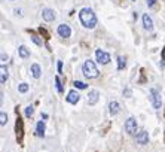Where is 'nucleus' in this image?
<instances>
[{
  "label": "nucleus",
  "mask_w": 165,
  "mask_h": 152,
  "mask_svg": "<svg viewBox=\"0 0 165 152\" xmlns=\"http://www.w3.org/2000/svg\"><path fill=\"white\" fill-rule=\"evenodd\" d=\"M79 20L85 28H94L97 26V17L94 14V11L89 7H83L79 12Z\"/></svg>",
  "instance_id": "obj_1"
},
{
  "label": "nucleus",
  "mask_w": 165,
  "mask_h": 152,
  "mask_svg": "<svg viewBox=\"0 0 165 152\" xmlns=\"http://www.w3.org/2000/svg\"><path fill=\"white\" fill-rule=\"evenodd\" d=\"M82 72L88 79H95V78H98V75H100V72L97 69L95 63L92 61V60H86V61L83 63Z\"/></svg>",
  "instance_id": "obj_2"
},
{
  "label": "nucleus",
  "mask_w": 165,
  "mask_h": 152,
  "mask_svg": "<svg viewBox=\"0 0 165 152\" xmlns=\"http://www.w3.org/2000/svg\"><path fill=\"white\" fill-rule=\"evenodd\" d=\"M150 94V102H152V106L155 109H161V104H162V98H161V93H159L156 88H152L149 91Z\"/></svg>",
  "instance_id": "obj_3"
},
{
  "label": "nucleus",
  "mask_w": 165,
  "mask_h": 152,
  "mask_svg": "<svg viewBox=\"0 0 165 152\" xmlns=\"http://www.w3.org/2000/svg\"><path fill=\"white\" fill-rule=\"evenodd\" d=\"M137 121L134 119V118H128L126 119V122H125V131L128 133V134H135L137 133Z\"/></svg>",
  "instance_id": "obj_4"
},
{
  "label": "nucleus",
  "mask_w": 165,
  "mask_h": 152,
  "mask_svg": "<svg viewBox=\"0 0 165 152\" xmlns=\"http://www.w3.org/2000/svg\"><path fill=\"white\" fill-rule=\"evenodd\" d=\"M95 57H97V61L100 63V64H107L110 61V55L107 52L101 51V49H97L95 51Z\"/></svg>",
  "instance_id": "obj_5"
},
{
  "label": "nucleus",
  "mask_w": 165,
  "mask_h": 152,
  "mask_svg": "<svg viewBox=\"0 0 165 152\" xmlns=\"http://www.w3.org/2000/svg\"><path fill=\"white\" fill-rule=\"evenodd\" d=\"M57 31H58V35L61 36V37H66V39L70 37V35H71V30H70V27L67 24H60Z\"/></svg>",
  "instance_id": "obj_6"
},
{
  "label": "nucleus",
  "mask_w": 165,
  "mask_h": 152,
  "mask_svg": "<svg viewBox=\"0 0 165 152\" xmlns=\"http://www.w3.org/2000/svg\"><path fill=\"white\" fill-rule=\"evenodd\" d=\"M42 17H43V20H45V21L51 22V21L55 20V12L52 11V9L46 7V9H43V11H42Z\"/></svg>",
  "instance_id": "obj_7"
},
{
  "label": "nucleus",
  "mask_w": 165,
  "mask_h": 152,
  "mask_svg": "<svg viewBox=\"0 0 165 152\" xmlns=\"http://www.w3.org/2000/svg\"><path fill=\"white\" fill-rule=\"evenodd\" d=\"M135 140H137V143H140V145H146V143H149V133H147V131H140L137 134Z\"/></svg>",
  "instance_id": "obj_8"
},
{
  "label": "nucleus",
  "mask_w": 165,
  "mask_h": 152,
  "mask_svg": "<svg viewBox=\"0 0 165 152\" xmlns=\"http://www.w3.org/2000/svg\"><path fill=\"white\" fill-rule=\"evenodd\" d=\"M79 100H80V96H79V93H76L75 90L69 91V94H67V102H69V103L75 104V103H77Z\"/></svg>",
  "instance_id": "obj_9"
},
{
  "label": "nucleus",
  "mask_w": 165,
  "mask_h": 152,
  "mask_svg": "<svg viewBox=\"0 0 165 152\" xmlns=\"http://www.w3.org/2000/svg\"><path fill=\"white\" fill-rule=\"evenodd\" d=\"M143 27L146 28V30H153V21H152V18L149 17L147 14L143 15Z\"/></svg>",
  "instance_id": "obj_10"
},
{
  "label": "nucleus",
  "mask_w": 165,
  "mask_h": 152,
  "mask_svg": "<svg viewBox=\"0 0 165 152\" xmlns=\"http://www.w3.org/2000/svg\"><path fill=\"white\" fill-rule=\"evenodd\" d=\"M98 97H100V93L97 90H92L89 93V96H88V103H89L91 106H94V104L98 102Z\"/></svg>",
  "instance_id": "obj_11"
},
{
  "label": "nucleus",
  "mask_w": 165,
  "mask_h": 152,
  "mask_svg": "<svg viewBox=\"0 0 165 152\" xmlns=\"http://www.w3.org/2000/svg\"><path fill=\"white\" fill-rule=\"evenodd\" d=\"M45 130H46V125L43 121H39L37 125H36V134L39 136V137H43L45 136Z\"/></svg>",
  "instance_id": "obj_12"
},
{
  "label": "nucleus",
  "mask_w": 165,
  "mask_h": 152,
  "mask_svg": "<svg viewBox=\"0 0 165 152\" xmlns=\"http://www.w3.org/2000/svg\"><path fill=\"white\" fill-rule=\"evenodd\" d=\"M109 111H110V115H117L119 113V103L117 102H112L109 104Z\"/></svg>",
  "instance_id": "obj_13"
},
{
  "label": "nucleus",
  "mask_w": 165,
  "mask_h": 152,
  "mask_svg": "<svg viewBox=\"0 0 165 152\" xmlns=\"http://www.w3.org/2000/svg\"><path fill=\"white\" fill-rule=\"evenodd\" d=\"M31 75H33V78H36V79L40 78L42 72H40V66H39V64H33V66H31Z\"/></svg>",
  "instance_id": "obj_14"
},
{
  "label": "nucleus",
  "mask_w": 165,
  "mask_h": 152,
  "mask_svg": "<svg viewBox=\"0 0 165 152\" xmlns=\"http://www.w3.org/2000/svg\"><path fill=\"white\" fill-rule=\"evenodd\" d=\"M18 54H20V57L22 58V60H25V58H28V57H30V51H28L25 46H20V49H18Z\"/></svg>",
  "instance_id": "obj_15"
},
{
  "label": "nucleus",
  "mask_w": 165,
  "mask_h": 152,
  "mask_svg": "<svg viewBox=\"0 0 165 152\" xmlns=\"http://www.w3.org/2000/svg\"><path fill=\"white\" fill-rule=\"evenodd\" d=\"M16 137H18V140L22 139V121L20 118L16 119Z\"/></svg>",
  "instance_id": "obj_16"
},
{
  "label": "nucleus",
  "mask_w": 165,
  "mask_h": 152,
  "mask_svg": "<svg viewBox=\"0 0 165 152\" xmlns=\"http://www.w3.org/2000/svg\"><path fill=\"white\" fill-rule=\"evenodd\" d=\"M7 78H9V73H7V70L2 66V69H0V82L2 83H6Z\"/></svg>",
  "instance_id": "obj_17"
},
{
  "label": "nucleus",
  "mask_w": 165,
  "mask_h": 152,
  "mask_svg": "<svg viewBox=\"0 0 165 152\" xmlns=\"http://www.w3.org/2000/svg\"><path fill=\"white\" fill-rule=\"evenodd\" d=\"M24 113H25V116H27V118L33 116V113H34V107H33V106H27V107H25V112H24Z\"/></svg>",
  "instance_id": "obj_18"
},
{
  "label": "nucleus",
  "mask_w": 165,
  "mask_h": 152,
  "mask_svg": "<svg viewBox=\"0 0 165 152\" xmlns=\"http://www.w3.org/2000/svg\"><path fill=\"white\" fill-rule=\"evenodd\" d=\"M125 67V58L124 57H117V69L122 70Z\"/></svg>",
  "instance_id": "obj_19"
},
{
  "label": "nucleus",
  "mask_w": 165,
  "mask_h": 152,
  "mask_svg": "<svg viewBox=\"0 0 165 152\" xmlns=\"http://www.w3.org/2000/svg\"><path fill=\"white\" fill-rule=\"evenodd\" d=\"M6 122H7V115L5 112H2L0 113V125L3 127V125H6Z\"/></svg>",
  "instance_id": "obj_20"
},
{
  "label": "nucleus",
  "mask_w": 165,
  "mask_h": 152,
  "mask_svg": "<svg viewBox=\"0 0 165 152\" xmlns=\"http://www.w3.org/2000/svg\"><path fill=\"white\" fill-rule=\"evenodd\" d=\"M18 91H20V93H22V94H24V93H27V91H28V83H25V82L20 83V87H18Z\"/></svg>",
  "instance_id": "obj_21"
},
{
  "label": "nucleus",
  "mask_w": 165,
  "mask_h": 152,
  "mask_svg": "<svg viewBox=\"0 0 165 152\" xmlns=\"http://www.w3.org/2000/svg\"><path fill=\"white\" fill-rule=\"evenodd\" d=\"M75 87H76V88H79V90H86V88H88V85H86V83H83V82H80V81H76Z\"/></svg>",
  "instance_id": "obj_22"
},
{
  "label": "nucleus",
  "mask_w": 165,
  "mask_h": 152,
  "mask_svg": "<svg viewBox=\"0 0 165 152\" xmlns=\"http://www.w3.org/2000/svg\"><path fill=\"white\" fill-rule=\"evenodd\" d=\"M55 83H57V90H58V93H62V85H61V81H60L58 76L55 78Z\"/></svg>",
  "instance_id": "obj_23"
},
{
  "label": "nucleus",
  "mask_w": 165,
  "mask_h": 152,
  "mask_svg": "<svg viewBox=\"0 0 165 152\" xmlns=\"http://www.w3.org/2000/svg\"><path fill=\"white\" fill-rule=\"evenodd\" d=\"M31 40L34 42L36 45H39V46H42V40L39 39V37H37V36H34V35H33V36H31Z\"/></svg>",
  "instance_id": "obj_24"
},
{
  "label": "nucleus",
  "mask_w": 165,
  "mask_h": 152,
  "mask_svg": "<svg viewBox=\"0 0 165 152\" xmlns=\"http://www.w3.org/2000/svg\"><path fill=\"white\" fill-rule=\"evenodd\" d=\"M155 3H156V0H147V6H149V7L155 6Z\"/></svg>",
  "instance_id": "obj_25"
},
{
  "label": "nucleus",
  "mask_w": 165,
  "mask_h": 152,
  "mask_svg": "<svg viewBox=\"0 0 165 152\" xmlns=\"http://www.w3.org/2000/svg\"><path fill=\"white\" fill-rule=\"evenodd\" d=\"M61 70H62V63H61V61H58V72H60V73H62Z\"/></svg>",
  "instance_id": "obj_26"
},
{
  "label": "nucleus",
  "mask_w": 165,
  "mask_h": 152,
  "mask_svg": "<svg viewBox=\"0 0 165 152\" xmlns=\"http://www.w3.org/2000/svg\"><path fill=\"white\" fill-rule=\"evenodd\" d=\"M130 94H131V91H130V90H126V91H124V96H125V97H131V96H130Z\"/></svg>",
  "instance_id": "obj_27"
},
{
  "label": "nucleus",
  "mask_w": 165,
  "mask_h": 152,
  "mask_svg": "<svg viewBox=\"0 0 165 152\" xmlns=\"http://www.w3.org/2000/svg\"><path fill=\"white\" fill-rule=\"evenodd\" d=\"M161 57H162V60H165V46L162 49V52H161Z\"/></svg>",
  "instance_id": "obj_28"
},
{
  "label": "nucleus",
  "mask_w": 165,
  "mask_h": 152,
  "mask_svg": "<svg viewBox=\"0 0 165 152\" xmlns=\"http://www.w3.org/2000/svg\"><path fill=\"white\" fill-rule=\"evenodd\" d=\"M7 60V55H5V54H2V61H6Z\"/></svg>",
  "instance_id": "obj_29"
}]
</instances>
